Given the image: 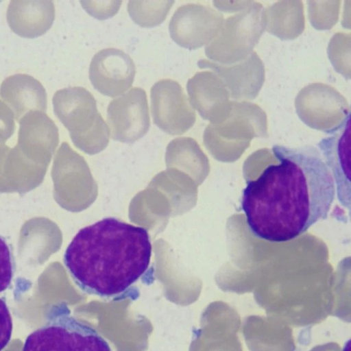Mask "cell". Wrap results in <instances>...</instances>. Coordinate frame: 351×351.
<instances>
[{"mask_svg":"<svg viewBox=\"0 0 351 351\" xmlns=\"http://www.w3.org/2000/svg\"><path fill=\"white\" fill-rule=\"evenodd\" d=\"M250 1H213L215 7L218 10L227 12H237L244 9Z\"/></svg>","mask_w":351,"mask_h":351,"instance_id":"cb8c5ba5","label":"cell"},{"mask_svg":"<svg viewBox=\"0 0 351 351\" xmlns=\"http://www.w3.org/2000/svg\"><path fill=\"white\" fill-rule=\"evenodd\" d=\"M153 121L160 130L172 135L182 134L195 123L196 114L180 84L162 79L151 88Z\"/></svg>","mask_w":351,"mask_h":351,"instance_id":"52a82bcc","label":"cell"},{"mask_svg":"<svg viewBox=\"0 0 351 351\" xmlns=\"http://www.w3.org/2000/svg\"><path fill=\"white\" fill-rule=\"evenodd\" d=\"M152 254L145 228L106 217L77 232L63 261L82 291L119 300L134 296V285L151 274Z\"/></svg>","mask_w":351,"mask_h":351,"instance_id":"7a4b0ae2","label":"cell"},{"mask_svg":"<svg viewBox=\"0 0 351 351\" xmlns=\"http://www.w3.org/2000/svg\"><path fill=\"white\" fill-rule=\"evenodd\" d=\"M243 334L250 351H295L289 324L272 316L250 315L243 324Z\"/></svg>","mask_w":351,"mask_h":351,"instance_id":"9a60e30c","label":"cell"},{"mask_svg":"<svg viewBox=\"0 0 351 351\" xmlns=\"http://www.w3.org/2000/svg\"><path fill=\"white\" fill-rule=\"evenodd\" d=\"M135 73V65L130 56L116 48L99 51L89 66V79L93 87L110 97L121 95L129 89Z\"/></svg>","mask_w":351,"mask_h":351,"instance_id":"30bf717a","label":"cell"},{"mask_svg":"<svg viewBox=\"0 0 351 351\" xmlns=\"http://www.w3.org/2000/svg\"><path fill=\"white\" fill-rule=\"evenodd\" d=\"M223 21V15L209 6L187 3L176 10L169 31L178 45L196 49L206 46L216 37Z\"/></svg>","mask_w":351,"mask_h":351,"instance_id":"ba28073f","label":"cell"},{"mask_svg":"<svg viewBox=\"0 0 351 351\" xmlns=\"http://www.w3.org/2000/svg\"><path fill=\"white\" fill-rule=\"evenodd\" d=\"M14 273V262L10 246L0 236V293L10 285Z\"/></svg>","mask_w":351,"mask_h":351,"instance_id":"44dd1931","label":"cell"},{"mask_svg":"<svg viewBox=\"0 0 351 351\" xmlns=\"http://www.w3.org/2000/svg\"><path fill=\"white\" fill-rule=\"evenodd\" d=\"M64 117L77 142L88 150L104 147L108 142L109 128L98 112L93 95L82 87L66 90Z\"/></svg>","mask_w":351,"mask_h":351,"instance_id":"8992f818","label":"cell"},{"mask_svg":"<svg viewBox=\"0 0 351 351\" xmlns=\"http://www.w3.org/2000/svg\"><path fill=\"white\" fill-rule=\"evenodd\" d=\"M107 121L115 140L132 142L144 136L150 126L145 91L134 87L112 100L107 108Z\"/></svg>","mask_w":351,"mask_h":351,"instance_id":"9c48e42d","label":"cell"},{"mask_svg":"<svg viewBox=\"0 0 351 351\" xmlns=\"http://www.w3.org/2000/svg\"><path fill=\"white\" fill-rule=\"evenodd\" d=\"M200 69H208L217 73L228 88L230 97L237 101H249L258 95L265 81L264 64L253 51L239 62L223 65L208 60L197 62Z\"/></svg>","mask_w":351,"mask_h":351,"instance_id":"8fae6325","label":"cell"},{"mask_svg":"<svg viewBox=\"0 0 351 351\" xmlns=\"http://www.w3.org/2000/svg\"><path fill=\"white\" fill-rule=\"evenodd\" d=\"M190 104L210 123H217L228 115L230 93L219 76L212 71L196 73L186 84Z\"/></svg>","mask_w":351,"mask_h":351,"instance_id":"7c38bea8","label":"cell"},{"mask_svg":"<svg viewBox=\"0 0 351 351\" xmlns=\"http://www.w3.org/2000/svg\"><path fill=\"white\" fill-rule=\"evenodd\" d=\"M310 351H346V348L344 350H341L340 346L337 343L330 342L317 345L313 347Z\"/></svg>","mask_w":351,"mask_h":351,"instance_id":"d4e9b609","label":"cell"},{"mask_svg":"<svg viewBox=\"0 0 351 351\" xmlns=\"http://www.w3.org/2000/svg\"><path fill=\"white\" fill-rule=\"evenodd\" d=\"M308 18L317 29H329L337 23L339 14V1H309Z\"/></svg>","mask_w":351,"mask_h":351,"instance_id":"ffe728a7","label":"cell"},{"mask_svg":"<svg viewBox=\"0 0 351 351\" xmlns=\"http://www.w3.org/2000/svg\"><path fill=\"white\" fill-rule=\"evenodd\" d=\"M264 10L260 3L250 1L224 20L218 34L205 47L208 60L230 65L247 58L265 31Z\"/></svg>","mask_w":351,"mask_h":351,"instance_id":"277c9868","label":"cell"},{"mask_svg":"<svg viewBox=\"0 0 351 351\" xmlns=\"http://www.w3.org/2000/svg\"><path fill=\"white\" fill-rule=\"evenodd\" d=\"M22 351H111L93 328L75 318L68 306H51L45 323L26 338Z\"/></svg>","mask_w":351,"mask_h":351,"instance_id":"3957f363","label":"cell"},{"mask_svg":"<svg viewBox=\"0 0 351 351\" xmlns=\"http://www.w3.org/2000/svg\"><path fill=\"white\" fill-rule=\"evenodd\" d=\"M265 30L281 40H293L304 29L303 3L300 1H281L265 8Z\"/></svg>","mask_w":351,"mask_h":351,"instance_id":"2e32d148","label":"cell"},{"mask_svg":"<svg viewBox=\"0 0 351 351\" xmlns=\"http://www.w3.org/2000/svg\"><path fill=\"white\" fill-rule=\"evenodd\" d=\"M328 55L337 72L350 77V35L338 32L331 38Z\"/></svg>","mask_w":351,"mask_h":351,"instance_id":"d6986e66","label":"cell"},{"mask_svg":"<svg viewBox=\"0 0 351 351\" xmlns=\"http://www.w3.org/2000/svg\"><path fill=\"white\" fill-rule=\"evenodd\" d=\"M83 8L90 16L99 20L109 19L115 15L121 1H80Z\"/></svg>","mask_w":351,"mask_h":351,"instance_id":"7402d4cb","label":"cell"},{"mask_svg":"<svg viewBox=\"0 0 351 351\" xmlns=\"http://www.w3.org/2000/svg\"><path fill=\"white\" fill-rule=\"evenodd\" d=\"M295 111L307 126L335 134L350 120L346 99L334 87L313 83L303 88L295 99Z\"/></svg>","mask_w":351,"mask_h":351,"instance_id":"5b68a950","label":"cell"},{"mask_svg":"<svg viewBox=\"0 0 351 351\" xmlns=\"http://www.w3.org/2000/svg\"><path fill=\"white\" fill-rule=\"evenodd\" d=\"M267 118L263 110L250 101H231L227 117L205 128L204 139L251 138L267 135Z\"/></svg>","mask_w":351,"mask_h":351,"instance_id":"4fadbf2b","label":"cell"},{"mask_svg":"<svg viewBox=\"0 0 351 351\" xmlns=\"http://www.w3.org/2000/svg\"><path fill=\"white\" fill-rule=\"evenodd\" d=\"M12 332V320L5 301L0 298V351L9 343Z\"/></svg>","mask_w":351,"mask_h":351,"instance_id":"603a6c76","label":"cell"},{"mask_svg":"<svg viewBox=\"0 0 351 351\" xmlns=\"http://www.w3.org/2000/svg\"><path fill=\"white\" fill-rule=\"evenodd\" d=\"M341 132L322 139L318 146L322 157L332 176L337 197L350 212V120Z\"/></svg>","mask_w":351,"mask_h":351,"instance_id":"5bb4252c","label":"cell"},{"mask_svg":"<svg viewBox=\"0 0 351 351\" xmlns=\"http://www.w3.org/2000/svg\"><path fill=\"white\" fill-rule=\"evenodd\" d=\"M173 3V0H132L127 10L134 23L143 27H152L165 21Z\"/></svg>","mask_w":351,"mask_h":351,"instance_id":"ac0fdd59","label":"cell"},{"mask_svg":"<svg viewBox=\"0 0 351 351\" xmlns=\"http://www.w3.org/2000/svg\"><path fill=\"white\" fill-rule=\"evenodd\" d=\"M211 334L209 351H243L237 333L241 319L237 311L225 302L211 306Z\"/></svg>","mask_w":351,"mask_h":351,"instance_id":"e0dca14e","label":"cell"},{"mask_svg":"<svg viewBox=\"0 0 351 351\" xmlns=\"http://www.w3.org/2000/svg\"><path fill=\"white\" fill-rule=\"evenodd\" d=\"M278 164L246 181L241 209L250 232L274 243L293 240L326 219L336 195L330 171L314 147L274 145Z\"/></svg>","mask_w":351,"mask_h":351,"instance_id":"6da1fadb","label":"cell"}]
</instances>
